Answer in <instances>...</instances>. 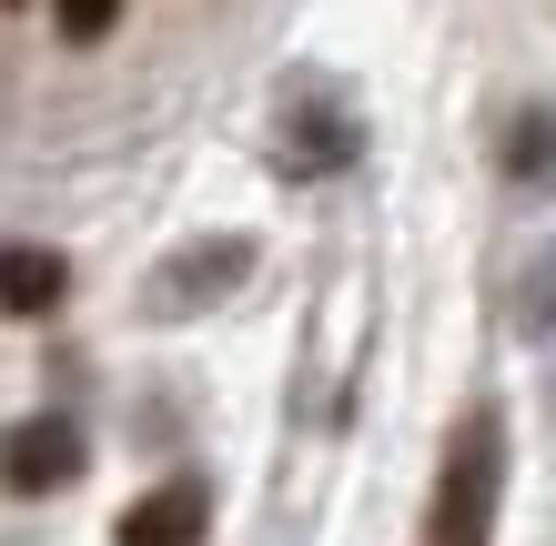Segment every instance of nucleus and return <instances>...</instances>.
I'll return each mask as SVG.
<instances>
[{
	"instance_id": "obj_1",
	"label": "nucleus",
	"mask_w": 556,
	"mask_h": 546,
	"mask_svg": "<svg viewBox=\"0 0 556 546\" xmlns=\"http://www.w3.org/2000/svg\"><path fill=\"white\" fill-rule=\"evenodd\" d=\"M496 506H506V415L466 405L435 466V506H425V546H496Z\"/></svg>"
},
{
	"instance_id": "obj_2",
	"label": "nucleus",
	"mask_w": 556,
	"mask_h": 546,
	"mask_svg": "<svg viewBox=\"0 0 556 546\" xmlns=\"http://www.w3.org/2000/svg\"><path fill=\"white\" fill-rule=\"evenodd\" d=\"M81 456H91V445H81L72 415H21V426L0 435V486H11V496H61L81 475Z\"/></svg>"
},
{
	"instance_id": "obj_3",
	"label": "nucleus",
	"mask_w": 556,
	"mask_h": 546,
	"mask_svg": "<svg viewBox=\"0 0 556 546\" xmlns=\"http://www.w3.org/2000/svg\"><path fill=\"white\" fill-rule=\"evenodd\" d=\"M243 274H253V243H243V233H213V243L173 253V264L142 283V304H152V314H203V304H223V294H233Z\"/></svg>"
},
{
	"instance_id": "obj_4",
	"label": "nucleus",
	"mask_w": 556,
	"mask_h": 546,
	"mask_svg": "<svg viewBox=\"0 0 556 546\" xmlns=\"http://www.w3.org/2000/svg\"><path fill=\"white\" fill-rule=\"evenodd\" d=\"M354 142H365V132H354V112H344L324 81H293V91H283V163H293V173H344Z\"/></svg>"
},
{
	"instance_id": "obj_5",
	"label": "nucleus",
	"mask_w": 556,
	"mask_h": 546,
	"mask_svg": "<svg viewBox=\"0 0 556 546\" xmlns=\"http://www.w3.org/2000/svg\"><path fill=\"white\" fill-rule=\"evenodd\" d=\"M203 526H213V496L192 486V475H173V486H152V496L122 506L112 546H203Z\"/></svg>"
},
{
	"instance_id": "obj_6",
	"label": "nucleus",
	"mask_w": 556,
	"mask_h": 546,
	"mask_svg": "<svg viewBox=\"0 0 556 546\" xmlns=\"http://www.w3.org/2000/svg\"><path fill=\"white\" fill-rule=\"evenodd\" d=\"M61 294H72V264H61L51 243H0V314H11V325L61 314Z\"/></svg>"
},
{
	"instance_id": "obj_7",
	"label": "nucleus",
	"mask_w": 556,
	"mask_h": 546,
	"mask_svg": "<svg viewBox=\"0 0 556 546\" xmlns=\"http://www.w3.org/2000/svg\"><path fill=\"white\" fill-rule=\"evenodd\" d=\"M506 182H527V192L556 182V112H546V102L516 112V132H506Z\"/></svg>"
},
{
	"instance_id": "obj_8",
	"label": "nucleus",
	"mask_w": 556,
	"mask_h": 546,
	"mask_svg": "<svg viewBox=\"0 0 556 546\" xmlns=\"http://www.w3.org/2000/svg\"><path fill=\"white\" fill-rule=\"evenodd\" d=\"M516 325H527L536 344H556V253H536V274L516 283Z\"/></svg>"
},
{
	"instance_id": "obj_9",
	"label": "nucleus",
	"mask_w": 556,
	"mask_h": 546,
	"mask_svg": "<svg viewBox=\"0 0 556 546\" xmlns=\"http://www.w3.org/2000/svg\"><path fill=\"white\" fill-rule=\"evenodd\" d=\"M51 21H61V41H72V51H91L122 21V0H51Z\"/></svg>"
}]
</instances>
